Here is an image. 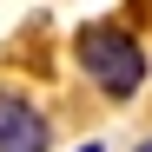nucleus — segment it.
<instances>
[{"mask_svg":"<svg viewBox=\"0 0 152 152\" xmlns=\"http://www.w3.org/2000/svg\"><path fill=\"white\" fill-rule=\"evenodd\" d=\"M73 53H80L86 80L99 93H113V99H132L145 86V53H139V40H126L119 27H80Z\"/></svg>","mask_w":152,"mask_h":152,"instance_id":"f257e3e1","label":"nucleus"},{"mask_svg":"<svg viewBox=\"0 0 152 152\" xmlns=\"http://www.w3.org/2000/svg\"><path fill=\"white\" fill-rule=\"evenodd\" d=\"M0 152H46V119L20 93H0Z\"/></svg>","mask_w":152,"mask_h":152,"instance_id":"f03ea898","label":"nucleus"},{"mask_svg":"<svg viewBox=\"0 0 152 152\" xmlns=\"http://www.w3.org/2000/svg\"><path fill=\"white\" fill-rule=\"evenodd\" d=\"M80 152H99V145H80Z\"/></svg>","mask_w":152,"mask_h":152,"instance_id":"7ed1b4c3","label":"nucleus"},{"mask_svg":"<svg viewBox=\"0 0 152 152\" xmlns=\"http://www.w3.org/2000/svg\"><path fill=\"white\" fill-rule=\"evenodd\" d=\"M139 152H152V139H145V145H139Z\"/></svg>","mask_w":152,"mask_h":152,"instance_id":"20e7f679","label":"nucleus"}]
</instances>
